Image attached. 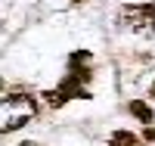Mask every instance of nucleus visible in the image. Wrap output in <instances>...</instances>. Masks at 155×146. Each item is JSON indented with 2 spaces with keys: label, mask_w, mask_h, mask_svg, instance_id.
Wrapping results in <instances>:
<instances>
[{
  "label": "nucleus",
  "mask_w": 155,
  "mask_h": 146,
  "mask_svg": "<svg viewBox=\"0 0 155 146\" xmlns=\"http://www.w3.org/2000/svg\"><path fill=\"white\" fill-rule=\"evenodd\" d=\"M87 81H90V53L87 50H74L68 56V75L62 78V84L56 90H47L44 100L53 106V109L65 106L68 100H90Z\"/></svg>",
  "instance_id": "obj_1"
},
{
  "label": "nucleus",
  "mask_w": 155,
  "mask_h": 146,
  "mask_svg": "<svg viewBox=\"0 0 155 146\" xmlns=\"http://www.w3.org/2000/svg\"><path fill=\"white\" fill-rule=\"evenodd\" d=\"M37 115V100L31 93H6L0 97V134H12Z\"/></svg>",
  "instance_id": "obj_2"
},
{
  "label": "nucleus",
  "mask_w": 155,
  "mask_h": 146,
  "mask_svg": "<svg viewBox=\"0 0 155 146\" xmlns=\"http://www.w3.org/2000/svg\"><path fill=\"white\" fill-rule=\"evenodd\" d=\"M118 25L137 34H155V3H127L118 12Z\"/></svg>",
  "instance_id": "obj_3"
},
{
  "label": "nucleus",
  "mask_w": 155,
  "mask_h": 146,
  "mask_svg": "<svg viewBox=\"0 0 155 146\" xmlns=\"http://www.w3.org/2000/svg\"><path fill=\"white\" fill-rule=\"evenodd\" d=\"M127 112H130L143 127H152V124H155V112H152V106L143 103V100H130V103H127Z\"/></svg>",
  "instance_id": "obj_4"
},
{
  "label": "nucleus",
  "mask_w": 155,
  "mask_h": 146,
  "mask_svg": "<svg viewBox=\"0 0 155 146\" xmlns=\"http://www.w3.org/2000/svg\"><path fill=\"white\" fill-rule=\"evenodd\" d=\"M109 146H140V140L130 134V131H115L109 137Z\"/></svg>",
  "instance_id": "obj_5"
},
{
  "label": "nucleus",
  "mask_w": 155,
  "mask_h": 146,
  "mask_svg": "<svg viewBox=\"0 0 155 146\" xmlns=\"http://www.w3.org/2000/svg\"><path fill=\"white\" fill-rule=\"evenodd\" d=\"M143 137H146V143H155V124L146 127V134H143Z\"/></svg>",
  "instance_id": "obj_6"
},
{
  "label": "nucleus",
  "mask_w": 155,
  "mask_h": 146,
  "mask_svg": "<svg viewBox=\"0 0 155 146\" xmlns=\"http://www.w3.org/2000/svg\"><path fill=\"white\" fill-rule=\"evenodd\" d=\"M19 146H41V143H34V140H22Z\"/></svg>",
  "instance_id": "obj_7"
},
{
  "label": "nucleus",
  "mask_w": 155,
  "mask_h": 146,
  "mask_svg": "<svg viewBox=\"0 0 155 146\" xmlns=\"http://www.w3.org/2000/svg\"><path fill=\"white\" fill-rule=\"evenodd\" d=\"M149 97H152V100H155V81H152V87H149Z\"/></svg>",
  "instance_id": "obj_8"
},
{
  "label": "nucleus",
  "mask_w": 155,
  "mask_h": 146,
  "mask_svg": "<svg viewBox=\"0 0 155 146\" xmlns=\"http://www.w3.org/2000/svg\"><path fill=\"white\" fill-rule=\"evenodd\" d=\"M81 3H87V0H71V6H81Z\"/></svg>",
  "instance_id": "obj_9"
},
{
  "label": "nucleus",
  "mask_w": 155,
  "mask_h": 146,
  "mask_svg": "<svg viewBox=\"0 0 155 146\" xmlns=\"http://www.w3.org/2000/svg\"><path fill=\"white\" fill-rule=\"evenodd\" d=\"M0 87H3V81H0Z\"/></svg>",
  "instance_id": "obj_10"
}]
</instances>
